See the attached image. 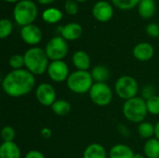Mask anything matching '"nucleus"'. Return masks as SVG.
I'll return each mask as SVG.
<instances>
[{"label":"nucleus","instance_id":"15","mask_svg":"<svg viewBox=\"0 0 159 158\" xmlns=\"http://www.w3.org/2000/svg\"><path fill=\"white\" fill-rule=\"evenodd\" d=\"M72 62L79 71H88L90 66V57L84 50H77L73 54Z\"/></svg>","mask_w":159,"mask_h":158},{"label":"nucleus","instance_id":"37","mask_svg":"<svg viewBox=\"0 0 159 158\" xmlns=\"http://www.w3.org/2000/svg\"><path fill=\"white\" fill-rule=\"evenodd\" d=\"M134 158H146V156H143V155H142V154H135Z\"/></svg>","mask_w":159,"mask_h":158},{"label":"nucleus","instance_id":"5","mask_svg":"<svg viewBox=\"0 0 159 158\" xmlns=\"http://www.w3.org/2000/svg\"><path fill=\"white\" fill-rule=\"evenodd\" d=\"M68 88L76 94H85L89 92L90 88L93 86V78L91 74L89 71H79L70 74L69 77L66 80Z\"/></svg>","mask_w":159,"mask_h":158},{"label":"nucleus","instance_id":"39","mask_svg":"<svg viewBox=\"0 0 159 158\" xmlns=\"http://www.w3.org/2000/svg\"><path fill=\"white\" fill-rule=\"evenodd\" d=\"M75 1H76L77 3L79 2V3H83V2H86V1H88V0H75Z\"/></svg>","mask_w":159,"mask_h":158},{"label":"nucleus","instance_id":"34","mask_svg":"<svg viewBox=\"0 0 159 158\" xmlns=\"http://www.w3.org/2000/svg\"><path fill=\"white\" fill-rule=\"evenodd\" d=\"M52 135V130L49 128H43L41 129V136L44 139H49Z\"/></svg>","mask_w":159,"mask_h":158},{"label":"nucleus","instance_id":"21","mask_svg":"<svg viewBox=\"0 0 159 158\" xmlns=\"http://www.w3.org/2000/svg\"><path fill=\"white\" fill-rule=\"evenodd\" d=\"M143 152L147 158H159V140L157 138L147 140L144 143Z\"/></svg>","mask_w":159,"mask_h":158},{"label":"nucleus","instance_id":"25","mask_svg":"<svg viewBox=\"0 0 159 158\" xmlns=\"http://www.w3.org/2000/svg\"><path fill=\"white\" fill-rule=\"evenodd\" d=\"M13 29V24L8 19H2L0 20V38L5 39L9 36Z\"/></svg>","mask_w":159,"mask_h":158},{"label":"nucleus","instance_id":"1","mask_svg":"<svg viewBox=\"0 0 159 158\" xmlns=\"http://www.w3.org/2000/svg\"><path fill=\"white\" fill-rule=\"evenodd\" d=\"M35 85L34 75L26 69L12 70L2 81L4 92L13 98H19L30 93Z\"/></svg>","mask_w":159,"mask_h":158},{"label":"nucleus","instance_id":"13","mask_svg":"<svg viewBox=\"0 0 159 158\" xmlns=\"http://www.w3.org/2000/svg\"><path fill=\"white\" fill-rule=\"evenodd\" d=\"M132 54L136 60L140 61H147L153 58L155 54V49L151 44L147 42H142L134 47Z\"/></svg>","mask_w":159,"mask_h":158},{"label":"nucleus","instance_id":"33","mask_svg":"<svg viewBox=\"0 0 159 158\" xmlns=\"http://www.w3.org/2000/svg\"><path fill=\"white\" fill-rule=\"evenodd\" d=\"M24 158H46L45 156L43 155V153L37 151V150H31L29 151L26 155Z\"/></svg>","mask_w":159,"mask_h":158},{"label":"nucleus","instance_id":"11","mask_svg":"<svg viewBox=\"0 0 159 158\" xmlns=\"http://www.w3.org/2000/svg\"><path fill=\"white\" fill-rule=\"evenodd\" d=\"M92 14L98 21L107 22L114 15V8L109 2L101 0L94 4L92 7Z\"/></svg>","mask_w":159,"mask_h":158},{"label":"nucleus","instance_id":"18","mask_svg":"<svg viewBox=\"0 0 159 158\" xmlns=\"http://www.w3.org/2000/svg\"><path fill=\"white\" fill-rule=\"evenodd\" d=\"M133 150L126 144H116L109 152L110 158H134Z\"/></svg>","mask_w":159,"mask_h":158},{"label":"nucleus","instance_id":"6","mask_svg":"<svg viewBox=\"0 0 159 158\" xmlns=\"http://www.w3.org/2000/svg\"><path fill=\"white\" fill-rule=\"evenodd\" d=\"M115 90L119 98L128 101L137 97L136 95L139 91V85L134 77L130 75H122L116 80Z\"/></svg>","mask_w":159,"mask_h":158},{"label":"nucleus","instance_id":"7","mask_svg":"<svg viewBox=\"0 0 159 158\" xmlns=\"http://www.w3.org/2000/svg\"><path fill=\"white\" fill-rule=\"evenodd\" d=\"M89 93L92 102L98 106H107L113 100V91L106 83H94Z\"/></svg>","mask_w":159,"mask_h":158},{"label":"nucleus","instance_id":"36","mask_svg":"<svg viewBox=\"0 0 159 158\" xmlns=\"http://www.w3.org/2000/svg\"><path fill=\"white\" fill-rule=\"evenodd\" d=\"M39 4L41 5H48V4H51L53 3L55 0H36Z\"/></svg>","mask_w":159,"mask_h":158},{"label":"nucleus","instance_id":"38","mask_svg":"<svg viewBox=\"0 0 159 158\" xmlns=\"http://www.w3.org/2000/svg\"><path fill=\"white\" fill-rule=\"evenodd\" d=\"M6 2H8V3H15V2H18V1H20V0H5Z\"/></svg>","mask_w":159,"mask_h":158},{"label":"nucleus","instance_id":"32","mask_svg":"<svg viewBox=\"0 0 159 158\" xmlns=\"http://www.w3.org/2000/svg\"><path fill=\"white\" fill-rule=\"evenodd\" d=\"M146 33L152 37L159 36V25L157 23H149L146 26Z\"/></svg>","mask_w":159,"mask_h":158},{"label":"nucleus","instance_id":"35","mask_svg":"<svg viewBox=\"0 0 159 158\" xmlns=\"http://www.w3.org/2000/svg\"><path fill=\"white\" fill-rule=\"evenodd\" d=\"M155 136L157 140H159V121L155 125Z\"/></svg>","mask_w":159,"mask_h":158},{"label":"nucleus","instance_id":"23","mask_svg":"<svg viewBox=\"0 0 159 158\" xmlns=\"http://www.w3.org/2000/svg\"><path fill=\"white\" fill-rule=\"evenodd\" d=\"M50 107H51L52 112L58 116H65L71 112L70 102L63 99L56 100L55 102Z\"/></svg>","mask_w":159,"mask_h":158},{"label":"nucleus","instance_id":"20","mask_svg":"<svg viewBox=\"0 0 159 158\" xmlns=\"http://www.w3.org/2000/svg\"><path fill=\"white\" fill-rule=\"evenodd\" d=\"M63 17L62 12L56 8V7H48L47 9H45L42 13V19L45 22L47 23H57L59 22Z\"/></svg>","mask_w":159,"mask_h":158},{"label":"nucleus","instance_id":"26","mask_svg":"<svg viewBox=\"0 0 159 158\" xmlns=\"http://www.w3.org/2000/svg\"><path fill=\"white\" fill-rule=\"evenodd\" d=\"M8 64L12 70H20L25 66L24 57L20 54H14L8 60Z\"/></svg>","mask_w":159,"mask_h":158},{"label":"nucleus","instance_id":"29","mask_svg":"<svg viewBox=\"0 0 159 158\" xmlns=\"http://www.w3.org/2000/svg\"><path fill=\"white\" fill-rule=\"evenodd\" d=\"M16 137L15 129L10 126H5L1 130V138L3 142H14Z\"/></svg>","mask_w":159,"mask_h":158},{"label":"nucleus","instance_id":"10","mask_svg":"<svg viewBox=\"0 0 159 158\" xmlns=\"http://www.w3.org/2000/svg\"><path fill=\"white\" fill-rule=\"evenodd\" d=\"M35 97L37 102L44 106H51L57 100L55 88L48 83H41L37 86Z\"/></svg>","mask_w":159,"mask_h":158},{"label":"nucleus","instance_id":"4","mask_svg":"<svg viewBox=\"0 0 159 158\" xmlns=\"http://www.w3.org/2000/svg\"><path fill=\"white\" fill-rule=\"evenodd\" d=\"M38 14V8L32 0L19 1L13 9V17L17 24L21 27L33 24Z\"/></svg>","mask_w":159,"mask_h":158},{"label":"nucleus","instance_id":"12","mask_svg":"<svg viewBox=\"0 0 159 158\" xmlns=\"http://www.w3.org/2000/svg\"><path fill=\"white\" fill-rule=\"evenodd\" d=\"M21 39L30 46H35L42 39V32L40 28L34 24H29L20 29Z\"/></svg>","mask_w":159,"mask_h":158},{"label":"nucleus","instance_id":"28","mask_svg":"<svg viewBox=\"0 0 159 158\" xmlns=\"http://www.w3.org/2000/svg\"><path fill=\"white\" fill-rule=\"evenodd\" d=\"M146 106H147V111L149 114L157 115H159V96L155 95L154 97L148 99L146 101Z\"/></svg>","mask_w":159,"mask_h":158},{"label":"nucleus","instance_id":"3","mask_svg":"<svg viewBox=\"0 0 159 158\" xmlns=\"http://www.w3.org/2000/svg\"><path fill=\"white\" fill-rule=\"evenodd\" d=\"M122 112L125 118L129 122L142 123L148 114L146 101L142 97H134L130 100L125 101Z\"/></svg>","mask_w":159,"mask_h":158},{"label":"nucleus","instance_id":"14","mask_svg":"<svg viewBox=\"0 0 159 158\" xmlns=\"http://www.w3.org/2000/svg\"><path fill=\"white\" fill-rule=\"evenodd\" d=\"M83 33L82 26L77 22H69L61 27V34L66 41H74L78 39Z\"/></svg>","mask_w":159,"mask_h":158},{"label":"nucleus","instance_id":"17","mask_svg":"<svg viewBox=\"0 0 159 158\" xmlns=\"http://www.w3.org/2000/svg\"><path fill=\"white\" fill-rule=\"evenodd\" d=\"M157 9L156 0H140L138 4L139 15L143 19H150L155 15Z\"/></svg>","mask_w":159,"mask_h":158},{"label":"nucleus","instance_id":"9","mask_svg":"<svg viewBox=\"0 0 159 158\" xmlns=\"http://www.w3.org/2000/svg\"><path fill=\"white\" fill-rule=\"evenodd\" d=\"M48 77L56 83L64 82L69 77V67L63 61H53L49 62L48 71Z\"/></svg>","mask_w":159,"mask_h":158},{"label":"nucleus","instance_id":"16","mask_svg":"<svg viewBox=\"0 0 159 158\" xmlns=\"http://www.w3.org/2000/svg\"><path fill=\"white\" fill-rule=\"evenodd\" d=\"M0 158H20V150L14 142H4L0 145Z\"/></svg>","mask_w":159,"mask_h":158},{"label":"nucleus","instance_id":"22","mask_svg":"<svg viewBox=\"0 0 159 158\" xmlns=\"http://www.w3.org/2000/svg\"><path fill=\"white\" fill-rule=\"evenodd\" d=\"M90 74L95 83H105L110 77V72L108 68L103 65L95 66L91 70Z\"/></svg>","mask_w":159,"mask_h":158},{"label":"nucleus","instance_id":"30","mask_svg":"<svg viewBox=\"0 0 159 158\" xmlns=\"http://www.w3.org/2000/svg\"><path fill=\"white\" fill-rule=\"evenodd\" d=\"M141 95H142L141 97L143 100H145V101H147L148 99L154 97L155 95H157L156 94V88H155V87L152 86V85H146V86H144L143 88L142 91H141Z\"/></svg>","mask_w":159,"mask_h":158},{"label":"nucleus","instance_id":"24","mask_svg":"<svg viewBox=\"0 0 159 158\" xmlns=\"http://www.w3.org/2000/svg\"><path fill=\"white\" fill-rule=\"evenodd\" d=\"M138 133L143 139H152L155 136V126L149 122H142L138 127Z\"/></svg>","mask_w":159,"mask_h":158},{"label":"nucleus","instance_id":"8","mask_svg":"<svg viewBox=\"0 0 159 158\" xmlns=\"http://www.w3.org/2000/svg\"><path fill=\"white\" fill-rule=\"evenodd\" d=\"M45 51L49 60L62 61L68 53L67 41L62 36H55L51 38L46 45Z\"/></svg>","mask_w":159,"mask_h":158},{"label":"nucleus","instance_id":"27","mask_svg":"<svg viewBox=\"0 0 159 158\" xmlns=\"http://www.w3.org/2000/svg\"><path fill=\"white\" fill-rule=\"evenodd\" d=\"M139 2L140 0H112V3L115 7L123 10L133 8L134 7L138 6Z\"/></svg>","mask_w":159,"mask_h":158},{"label":"nucleus","instance_id":"31","mask_svg":"<svg viewBox=\"0 0 159 158\" xmlns=\"http://www.w3.org/2000/svg\"><path fill=\"white\" fill-rule=\"evenodd\" d=\"M65 11L70 15H75L78 12V5L75 0H66L64 4Z\"/></svg>","mask_w":159,"mask_h":158},{"label":"nucleus","instance_id":"2","mask_svg":"<svg viewBox=\"0 0 159 158\" xmlns=\"http://www.w3.org/2000/svg\"><path fill=\"white\" fill-rule=\"evenodd\" d=\"M25 67L34 75H41L48 71L49 59L45 49L37 47H30L23 54Z\"/></svg>","mask_w":159,"mask_h":158},{"label":"nucleus","instance_id":"19","mask_svg":"<svg viewBox=\"0 0 159 158\" xmlns=\"http://www.w3.org/2000/svg\"><path fill=\"white\" fill-rule=\"evenodd\" d=\"M83 158H107V153L102 144L91 143L85 149Z\"/></svg>","mask_w":159,"mask_h":158}]
</instances>
